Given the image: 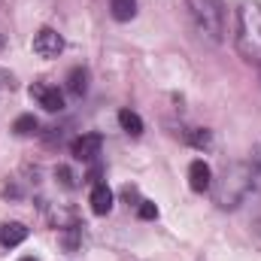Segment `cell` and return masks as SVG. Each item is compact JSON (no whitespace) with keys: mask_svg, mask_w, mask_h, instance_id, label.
I'll list each match as a JSON object with an SVG mask.
<instances>
[{"mask_svg":"<svg viewBox=\"0 0 261 261\" xmlns=\"http://www.w3.org/2000/svg\"><path fill=\"white\" fill-rule=\"evenodd\" d=\"M234 46L246 64L261 67V3H240L237 6V28H234Z\"/></svg>","mask_w":261,"mask_h":261,"instance_id":"obj_1","label":"cell"},{"mask_svg":"<svg viewBox=\"0 0 261 261\" xmlns=\"http://www.w3.org/2000/svg\"><path fill=\"white\" fill-rule=\"evenodd\" d=\"M249 189H252V167L249 164H231V167H225L222 179L213 186V197L222 210H234L243 203Z\"/></svg>","mask_w":261,"mask_h":261,"instance_id":"obj_2","label":"cell"},{"mask_svg":"<svg viewBox=\"0 0 261 261\" xmlns=\"http://www.w3.org/2000/svg\"><path fill=\"white\" fill-rule=\"evenodd\" d=\"M186 3H189L197 31L210 37L213 43H219L225 37V3L222 0H186Z\"/></svg>","mask_w":261,"mask_h":261,"instance_id":"obj_3","label":"cell"},{"mask_svg":"<svg viewBox=\"0 0 261 261\" xmlns=\"http://www.w3.org/2000/svg\"><path fill=\"white\" fill-rule=\"evenodd\" d=\"M34 52L40 58H58L64 52V37L52 28H40L37 37H34Z\"/></svg>","mask_w":261,"mask_h":261,"instance_id":"obj_4","label":"cell"},{"mask_svg":"<svg viewBox=\"0 0 261 261\" xmlns=\"http://www.w3.org/2000/svg\"><path fill=\"white\" fill-rule=\"evenodd\" d=\"M31 97H34L43 110H49V113H61V110H64V94H61L55 85L34 82V85H31Z\"/></svg>","mask_w":261,"mask_h":261,"instance_id":"obj_5","label":"cell"},{"mask_svg":"<svg viewBox=\"0 0 261 261\" xmlns=\"http://www.w3.org/2000/svg\"><path fill=\"white\" fill-rule=\"evenodd\" d=\"M100 146H103L100 134H82L70 143V152H73L76 161H94L100 155Z\"/></svg>","mask_w":261,"mask_h":261,"instance_id":"obj_6","label":"cell"},{"mask_svg":"<svg viewBox=\"0 0 261 261\" xmlns=\"http://www.w3.org/2000/svg\"><path fill=\"white\" fill-rule=\"evenodd\" d=\"M189 186L197 195H203V192L213 189V170H210L206 161H192V167H189Z\"/></svg>","mask_w":261,"mask_h":261,"instance_id":"obj_7","label":"cell"},{"mask_svg":"<svg viewBox=\"0 0 261 261\" xmlns=\"http://www.w3.org/2000/svg\"><path fill=\"white\" fill-rule=\"evenodd\" d=\"M88 203H91V213H94V216H107V213L113 210V192H110V186H107V182H97V186L91 189Z\"/></svg>","mask_w":261,"mask_h":261,"instance_id":"obj_8","label":"cell"},{"mask_svg":"<svg viewBox=\"0 0 261 261\" xmlns=\"http://www.w3.org/2000/svg\"><path fill=\"white\" fill-rule=\"evenodd\" d=\"M28 240V228L21 225V222H6V225H0V243L3 246H18V243H24Z\"/></svg>","mask_w":261,"mask_h":261,"instance_id":"obj_9","label":"cell"},{"mask_svg":"<svg viewBox=\"0 0 261 261\" xmlns=\"http://www.w3.org/2000/svg\"><path fill=\"white\" fill-rule=\"evenodd\" d=\"M110 12L116 21H130L137 15V0H110Z\"/></svg>","mask_w":261,"mask_h":261,"instance_id":"obj_10","label":"cell"},{"mask_svg":"<svg viewBox=\"0 0 261 261\" xmlns=\"http://www.w3.org/2000/svg\"><path fill=\"white\" fill-rule=\"evenodd\" d=\"M67 88H70V94H76V97H82V94L88 91V70H82V67H76V70H70V79H67Z\"/></svg>","mask_w":261,"mask_h":261,"instance_id":"obj_11","label":"cell"},{"mask_svg":"<svg viewBox=\"0 0 261 261\" xmlns=\"http://www.w3.org/2000/svg\"><path fill=\"white\" fill-rule=\"evenodd\" d=\"M119 125H122V130L130 134V137H140V134H143V119H140L134 110H122V113H119Z\"/></svg>","mask_w":261,"mask_h":261,"instance_id":"obj_12","label":"cell"},{"mask_svg":"<svg viewBox=\"0 0 261 261\" xmlns=\"http://www.w3.org/2000/svg\"><path fill=\"white\" fill-rule=\"evenodd\" d=\"M37 128H40V122H37L34 116H18L15 125H12V130H15L18 137H31V134H37Z\"/></svg>","mask_w":261,"mask_h":261,"instance_id":"obj_13","label":"cell"},{"mask_svg":"<svg viewBox=\"0 0 261 261\" xmlns=\"http://www.w3.org/2000/svg\"><path fill=\"white\" fill-rule=\"evenodd\" d=\"M189 143H192L195 149H213V134L206 128H195L189 134Z\"/></svg>","mask_w":261,"mask_h":261,"instance_id":"obj_14","label":"cell"},{"mask_svg":"<svg viewBox=\"0 0 261 261\" xmlns=\"http://www.w3.org/2000/svg\"><path fill=\"white\" fill-rule=\"evenodd\" d=\"M137 213H140V219H158V206H155L152 200H140Z\"/></svg>","mask_w":261,"mask_h":261,"instance_id":"obj_15","label":"cell"},{"mask_svg":"<svg viewBox=\"0 0 261 261\" xmlns=\"http://www.w3.org/2000/svg\"><path fill=\"white\" fill-rule=\"evenodd\" d=\"M21 261H37V258H34V255H28V258H21Z\"/></svg>","mask_w":261,"mask_h":261,"instance_id":"obj_16","label":"cell"},{"mask_svg":"<svg viewBox=\"0 0 261 261\" xmlns=\"http://www.w3.org/2000/svg\"><path fill=\"white\" fill-rule=\"evenodd\" d=\"M0 49H3V37H0Z\"/></svg>","mask_w":261,"mask_h":261,"instance_id":"obj_17","label":"cell"}]
</instances>
